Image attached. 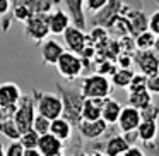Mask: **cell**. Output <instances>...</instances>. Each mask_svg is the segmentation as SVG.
Wrapping results in <instances>:
<instances>
[{
	"instance_id": "2",
	"label": "cell",
	"mask_w": 159,
	"mask_h": 156,
	"mask_svg": "<svg viewBox=\"0 0 159 156\" xmlns=\"http://www.w3.org/2000/svg\"><path fill=\"white\" fill-rule=\"evenodd\" d=\"M111 89H113L111 81L94 72L82 79L79 91L84 96V100H106V98H110Z\"/></svg>"
},
{
	"instance_id": "29",
	"label": "cell",
	"mask_w": 159,
	"mask_h": 156,
	"mask_svg": "<svg viewBox=\"0 0 159 156\" xmlns=\"http://www.w3.org/2000/svg\"><path fill=\"white\" fill-rule=\"evenodd\" d=\"M50 125H52V122H50L48 118L41 117V115H36L34 122H33V130L39 135H45L50 132Z\"/></svg>"
},
{
	"instance_id": "22",
	"label": "cell",
	"mask_w": 159,
	"mask_h": 156,
	"mask_svg": "<svg viewBox=\"0 0 159 156\" xmlns=\"http://www.w3.org/2000/svg\"><path fill=\"white\" fill-rule=\"evenodd\" d=\"M151 105H154V103H152V94L149 93L147 89L128 94V106L135 108V110L144 111L145 108H149Z\"/></svg>"
},
{
	"instance_id": "23",
	"label": "cell",
	"mask_w": 159,
	"mask_h": 156,
	"mask_svg": "<svg viewBox=\"0 0 159 156\" xmlns=\"http://www.w3.org/2000/svg\"><path fill=\"white\" fill-rule=\"evenodd\" d=\"M134 76H135L134 69H116V72L110 77L111 86L118 87V89H128L130 81L134 79Z\"/></svg>"
},
{
	"instance_id": "33",
	"label": "cell",
	"mask_w": 159,
	"mask_h": 156,
	"mask_svg": "<svg viewBox=\"0 0 159 156\" xmlns=\"http://www.w3.org/2000/svg\"><path fill=\"white\" fill-rule=\"evenodd\" d=\"M5 156H24V148L21 146L19 141H14L7 146L5 149Z\"/></svg>"
},
{
	"instance_id": "26",
	"label": "cell",
	"mask_w": 159,
	"mask_h": 156,
	"mask_svg": "<svg viewBox=\"0 0 159 156\" xmlns=\"http://www.w3.org/2000/svg\"><path fill=\"white\" fill-rule=\"evenodd\" d=\"M19 142H21V146L24 149H36L38 148V142H39V134H36V132L31 129V130L21 134Z\"/></svg>"
},
{
	"instance_id": "12",
	"label": "cell",
	"mask_w": 159,
	"mask_h": 156,
	"mask_svg": "<svg viewBox=\"0 0 159 156\" xmlns=\"http://www.w3.org/2000/svg\"><path fill=\"white\" fill-rule=\"evenodd\" d=\"M65 52L67 50L63 48V45L57 40H46L41 43V60L45 65H57Z\"/></svg>"
},
{
	"instance_id": "6",
	"label": "cell",
	"mask_w": 159,
	"mask_h": 156,
	"mask_svg": "<svg viewBox=\"0 0 159 156\" xmlns=\"http://www.w3.org/2000/svg\"><path fill=\"white\" fill-rule=\"evenodd\" d=\"M50 35L48 14H34L24 22V36L34 43L46 41Z\"/></svg>"
},
{
	"instance_id": "9",
	"label": "cell",
	"mask_w": 159,
	"mask_h": 156,
	"mask_svg": "<svg viewBox=\"0 0 159 156\" xmlns=\"http://www.w3.org/2000/svg\"><path fill=\"white\" fill-rule=\"evenodd\" d=\"M63 43L67 46V52L80 55L82 50L87 46V35L84 33V29H79L75 26H70L65 33H63Z\"/></svg>"
},
{
	"instance_id": "16",
	"label": "cell",
	"mask_w": 159,
	"mask_h": 156,
	"mask_svg": "<svg viewBox=\"0 0 159 156\" xmlns=\"http://www.w3.org/2000/svg\"><path fill=\"white\" fill-rule=\"evenodd\" d=\"M108 127H110V125H108L103 118H101V120H96V122H86V120H82L79 125H77L79 134L82 135V137L89 139V141H93V139H99L101 135L108 130Z\"/></svg>"
},
{
	"instance_id": "32",
	"label": "cell",
	"mask_w": 159,
	"mask_h": 156,
	"mask_svg": "<svg viewBox=\"0 0 159 156\" xmlns=\"http://www.w3.org/2000/svg\"><path fill=\"white\" fill-rule=\"evenodd\" d=\"M134 64V53H120L116 59V65L120 69H132Z\"/></svg>"
},
{
	"instance_id": "11",
	"label": "cell",
	"mask_w": 159,
	"mask_h": 156,
	"mask_svg": "<svg viewBox=\"0 0 159 156\" xmlns=\"http://www.w3.org/2000/svg\"><path fill=\"white\" fill-rule=\"evenodd\" d=\"M67 9V14L72 19V26L84 29L87 26L86 19V0H62Z\"/></svg>"
},
{
	"instance_id": "21",
	"label": "cell",
	"mask_w": 159,
	"mask_h": 156,
	"mask_svg": "<svg viewBox=\"0 0 159 156\" xmlns=\"http://www.w3.org/2000/svg\"><path fill=\"white\" fill-rule=\"evenodd\" d=\"M103 103H104V100H86L82 106V120H86V122L101 120Z\"/></svg>"
},
{
	"instance_id": "8",
	"label": "cell",
	"mask_w": 159,
	"mask_h": 156,
	"mask_svg": "<svg viewBox=\"0 0 159 156\" xmlns=\"http://www.w3.org/2000/svg\"><path fill=\"white\" fill-rule=\"evenodd\" d=\"M121 0H110V4L104 9H101L98 14L93 16V24L98 26V28H111L115 21L120 17L121 14Z\"/></svg>"
},
{
	"instance_id": "24",
	"label": "cell",
	"mask_w": 159,
	"mask_h": 156,
	"mask_svg": "<svg viewBox=\"0 0 159 156\" xmlns=\"http://www.w3.org/2000/svg\"><path fill=\"white\" fill-rule=\"evenodd\" d=\"M156 40H157V38H156V36L147 29V31H144V33H140V35L135 36L134 43H135L137 52H151V50H154Z\"/></svg>"
},
{
	"instance_id": "30",
	"label": "cell",
	"mask_w": 159,
	"mask_h": 156,
	"mask_svg": "<svg viewBox=\"0 0 159 156\" xmlns=\"http://www.w3.org/2000/svg\"><path fill=\"white\" fill-rule=\"evenodd\" d=\"M110 4V0H86V11L89 14H98L101 9H104Z\"/></svg>"
},
{
	"instance_id": "18",
	"label": "cell",
	"mask_w": 159,
	"mask_h": 156,
	"mask_svg": "<svg viewBox=\"0 0 159 156\" xmlns=\"http://www.w3.org/2000/svg\"><path fill=\"white\" fill-rule=\"evenodd\" d=\"M128 148H130V144L125 141L123 134L121 135H111V137L104 142V154L106 156H123Z\"/></svg>"
},
{
	"instance_id": "34",
	"label": "cell",
	"mask_w": 159,
	"mask_h": 156,
	"mask_svg": "<svg viewBox=\"0 0 159 156\" xmlns=\"http://www.w3.org/2000/svg\"><path fill=\"white\" fill-rule=\"evenodd\" d=\"M140 115H142V120H157L159 118V106L157 105H151L144 111H140Z\"/></svg>"
},
{
	"instance_id": "10",
	"label": "cell",
	"mask_w": 159,
	"mask_h": 156,
	"mask_svg": "<svg viewBox=\"0 0 159 156\" xmlns=\"http://www.w3.org/2000/svg\"><path fill=\"white\" fill-rule=\"evenodd\" d=\"M140 122H142L140 111L127 105V106H123V110H121L116 125H118V129H120L123 134H128V132H137Z\"/></svg>"
},
{
	"instance_id": "14",
	"label": "cell",
	"mask_w": 159,
	"mask_h": 156,
	"mask_svg": "<svg viewBox=\"0 0 159 156\" xmlns=\"http://www.w3.org/2000/svg\"><path fill=\"white\" fill-rule=\"evenodd\" d=\"M48 26H50V35H63L72 26V19L65 11L55 9L48 14Z\"/></svg>"
},
{
	"instance_id": "40",
	"label": "cell",
	"mask_w": 159,
	"mask_h": 156,
	"mask_svg": "<svg viewBox=\"0 0 159 156\" xmlns=\"http://www.w3.org/2000/svg\"><path fill=\"white\" fill-rule=\"evenodd\" d=\"M72 156H89L87 153H84V151H77V153H74Z\"/></svg>"
},
{
	"instance_id": "31",
	"label": "cell",
	"mask_w": 159,
	"mask_h": 156,
	"mask_svg": "<svg viewBox=\"0 0 159 156\" xmlns=\"http://www.w3.org/2000/svg\"><path fill=\"white\" fill-rule=\"evenodd\" d=\"M149 31L152 33V35L156 36V38H159V9L157 11H154L151 16H149Z\"/></svg>"
},
{
	"instance_id": "43",
	"label": "cell",
	"mask_w": 159,
	"mask_h": 156,
	"mask_svg": "<svg viewBox=\"0 0 159 156\" xmlns=\"http://www.w3.org/2000/svg\"><path fill=\"white\" fill-rule=\"evenodd\" d=\"M62 156H63V154H62Z\"/></svg>"
},
{
	"instance_id": "19",
	"label": "cell",
	"mask_w": 159,
	"mask_h": 156,
	"mask_svg": "<svg viewBox=\"0 0 159 156\" xmlns=\"http://www.w3.org/2000/svg\"><path fill=\"white\" fill-rule=\"evenodd\" d=\"M72 127L74 125L70 124L69 120L60 117V118H57V120L52 122V125H50V134L55 135L57 139H60L62 142H67L72 137Z\"/></svg>"
},
{
	"instance_id": "41",
	"label": "cell",
	"mask_w": 159,
	"mask_h": 156,
	"mask_svg": "<svg viewBox=\"0 0 159 156\" xmlns=\"http://www.w3.org/2000/svg\"><path fill=\"white\" fill-rule=\"evenodd\" d=\"M154 52H156V53H157V55H159V38L156 40V45H154Z\"/></svg>"
},
{
	"instance_id": "38",
	"label": "cell",
	"mask_w": 159,
	"mask_h": 156,
	"mask_svg": "<svg viewBox=\"0 0 159 156\" xmlns=\"http://www.w3.org/2000/svg\"><path fill=\"white\" fill-rule=\"evenodd\" d=\"M24 156H43L41 153H39V149H24Z\"/></svg>"
},
{
	"instance_id": "13",
	"label": "cell",
	"mask_w": 159,
	"mask_h": 156,
	"mask_svg": "<svg viewBox=\"0 0 159 156\" xmlns=\"http://www.w3.org/2000/svg\"><path fill=\"white\" fill-rule=\"evenodd\" d=\"M21 98H22V91L16 83L0 84V108L17 106Z\"/></svg>"
},
{
	"instance_id": "39",
	"label": "cell",
	"mask_w": 159,
	"mask_h": 156,
	"mask_svg": "<svg viewBox=\"0 0 159 156\" xmlns=\"http://www.w3.org/2000/svg\"><path fill=\"white\" fill-rule=\"evenodd\" d=\"M89 156H106V154H104L103 151H91Z\"/></svg>"
},
{
	"instance_id": "35",
	"label": "cell",
	"mask_w": 159,
	"mask_h": 156,
	"mask_svg": "<svg viewBox=\"0 0 159 156\" xmlns=\"http://www.w3.org/2000/svg\"><path fill=\"white\" fill-rule=\"evenodd\" d=\"M11 9H12L11 0H0V21L11 14Z\"/></svg>"
},
{
	"instance_id": "36",
	"label": "cell",
	"mask_w": 159,
	"mask_h": 156,
	"mask_svg": "<svg viewBox=\"0 0 159 156\" xmlns=\"http://www.w3.org/2000/svg\"><path fill=\"white\" fill-rule=\"evenodd\" d=\"M147 91L151 94H159V74L147 81Z\"/></svg>"
},
{
	"instance_id": "25",
	"label": "cell",
	"mask_w": 159,
	"mask_h": 156,
	"mask_svg": "<svg viewBox=\"0 0 159 156\" xmlns=\"http://www.w3.org/2000/svg\"><path fill=\"white\" fill-rule=\"evenodd\" d=\"M0 134L5 135L7 139H11V142L14 141H19L21 139V132L17 130V127H16L14 120H4V122H0Z\"/></svg>"
},
{
	"instance_id": "20",
	"label": "cell",
	"mask_w": 159,
	"mask_h": 156,
	"mask_svg": "<svg viewBox=\"0 0 159 156\" xmlns=\"http://www.w3.org/2000/svg\"><path fill=\"white\" fill-rule=\"evenodd\" d=\"M157 132H159L157 120H142L137 129V137L142 142H152L157 137Z\"/></svg>"
},
{
	"instance_id": "4",
	"label": "cell",
	"mask_w": 159,
	"mask_h": 156,
	"mask_svg": "<svg viewBox=\"0 0 159 156\" xmlns=\"http://www.w3.org/2000/svg\"><path fill=\"white\" fill-rule=\"evenodd\" d=\"M36 96V111L38 115L48 118L50 122L57 120L63 115V103L60 100L58 93H41L33 89Z\"/></svg>"
},
{
	"instance_id": "42",
	"label": "cell",
	"mask_w": 159,
	"mask_h": 156,
	"mask_svg": "<svg viewBox=\"0 0 159 156\" xmlns=\"http://www.w3.org/2000/svg\"><path fill=\"white\" fill-rule=\"evenodd\" d=\"M0 156H5V151H4V146H2V142H0Z\"/></svg>"
},
{
	"instance_id": "7",
	"label": "cell",
	"mask_w": 159,
	"mask_h": 156,
	"mask_svg": "<svg viewBox=\"0 0 159 156\" xmlns=\"http://www.w3.org/2000/svg\"><path fill=\"white\" fill-rule=\"evenodd\" d=\"M134 65L139 69V74L145 76L147 79L156 77L159 74V55L154 50H151V52H135Z\"/></svg>"
},
{
	"instance_id": "28",
	"label": "cell",
	"mask_w": 159,
	"mask_h": 156,
	"mask_svg": "<svg viewBox=\"0 0 159 156\" xmlns=\"http://www.w3.org/2000/svg\"><path fill=\"white\" fill-rule=\"evenodd\" d=\"M115 72H116V62H113V60H103V59L99 60V64L96 67V74L110 79Z\"/></svg>"
},
{
	"instance_id": "3",
	"label": "cell",
	"mask_w": 159,
	"mask_h": 156,
	"mask_svg": "<svg viewBox=\"0 0 159 156\" xmlns=\"http://www.w3.org/2000/svg\"><path fill=\"white\" fill-rule=\"evenodd\" d=\"M36 115H38V111H36L34 93L22 94L21 101H19V105H17V110H16V113H14V118H12L16 127H17V130L21 132V134H24V132H28L33 129V122H34Z\"/></svg>"
},
{
	"instance_id": "15",
	"label": "cell",
	"mask_w": 159,
	"mask_h": 156,
	"mask_svg": "<svg viewBox=\"0 0 159 156\" xmlns=\"http://www.w3.org/2000/svg\"><path fill=\"white\" fill-rule=\"evenodd\" d=\"M38 149L43 156H62L63 154V142L60 139H57L55 135L48 134L39 135V142H38Z\"/></svg>"
},
{
	"instance_id": "1",
	"label": "cell",
	"mask_w": 159,
	"mask_h": 156,
	"mask_svg": "<svg viewBox=\"0 0 159 156\" xmlns=\"http://www.w3.org/2000/svg\"><path fill=\"white\" fill-rule=\"evenodd\" d=\"M58 96L63 103V115L65 120H69L72 125H79L82 122V106H84V96L80 91H75L72 87H65L62 84H57Z\"/></svg>"
},
{
	"instance_id": "27",
	"label": "cell",
	"mask_w": 159,
	"mask_h": 156,
	"mask_svg": "<svg viewBox=\"0 0 159 156\" xmlns=\"http://www.w3.org/2000/svg\"><path fill=\"white\" fill-rule=\"evenodd\" d=\"M147 77L145 76H142V74H139V72H135V76H134V79L130 81V86H128V94H132V93H139V91H145L147 89Z\"/></svg>"
},
{
	"instance_id": "37",
	"label": "cell",
	"mask_w": 159,
	"mask_h": 156,
	"mask_svg": "<svg viewBox=\"0 0 159 156\" xmlns=\"http://www.w3.org/2000/svg\"><path fill=\"white\" fill-rule=\"evenodd\" d=\"M123 156H145V153L142 151L139 146H130V148L127 149V153H125Z\"/></svg>"
},
{
	"instance_id": "17",
	"label": "cell",
	"mask_w": 159,
	"mask_h": 156,
	"mask_svg": "<svg viewBox=\"0 0 159 156\" xmlns=\"http://www.w3.org/2000/svg\"><path fill=\"white\" fill-rule=\"evenodd\" d=\"M121 110H123V105L120 101L113 100V98H106L103 103V108H101V118L108 125H115V124H118Z\"/></svg>"
},
{
	"instance_id": "5",
	"label": "cell",
	"mask_w": 159,
	"mask_h": 156,
	"mask_svg": "<svg viewBox=\"0 0 159 156\" xmlns=\"http://www.w3.org/2000/svg\"><path fill=\"white\" fill-rule=\"evenodd\" d=\"M57 70L58 74L67 81V83H72V81L79 79L84 72V62L79 55L75 53H70V52H65L60 60L57 62Z\"/></svg>"
}]
</instances>
